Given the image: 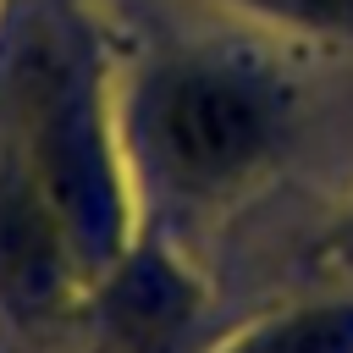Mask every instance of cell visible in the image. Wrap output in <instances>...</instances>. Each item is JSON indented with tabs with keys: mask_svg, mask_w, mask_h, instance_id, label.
I'll list each match as a JSON object with an SVG mask.
<instances>
[{
	"mask_svg": "<svg viewBox=\"0 0 353 353\" xmlns=\"http://www.w3.org/2000/svg\"><path fill=\"white\" fill-rule=\"evenodd\" d=\"M347 331V314H303L292 325H276L270 336L248 342L243 353H331Z\"/></svg>",
	"mask_w": 353,
	"mask_h": 353,
	"instance_id": "7a4b0ae2",
	"label": "cell"
},
{
	"mask_svg": "<svg viewBox=\"0 0 353 353\" xmlns=\"http://www.w3.org/2000/svg\"><path fill=\"white\" fill-rule=\"evenodd\" d=\"M347 237H353V232H347Z\"/></svg>",
	"mask_w": 353,
	"mask_h": 353,
	"instance_id": "277c9868",
	"label": "cell"
},
{
	"mask_svg": "<svg viewBox=\"0 0 353 353\" xmlns=\"http://www.w3.org/2000/svg\"><path fill=\"white\" fill-rule=\"evenodd\" d=\"M270 132V110L254 88L215 72H188L160 94V149L188 182L237 176Z\"/></svg>",
	"mask_w": 353,
	"mask_h": 353,
	"instance_id": "6da1fadb",
	"label": "cell"
},
{
	"mask_svg": "<svg viewBox=\"0 0 353 353\" xmlns=\"http://www.w3.org/2000/svg\"><path fill=\"white\" fill-rule=\"evenodd\" d=\"M270 11H287V17H303V22H347L353 17V0H259Z\"/></svg>",
	"mask_w": 353,
	"mask_h": 353,
	"instance_id": "3957f363",
	"label": "cell"
}]
</instances>
